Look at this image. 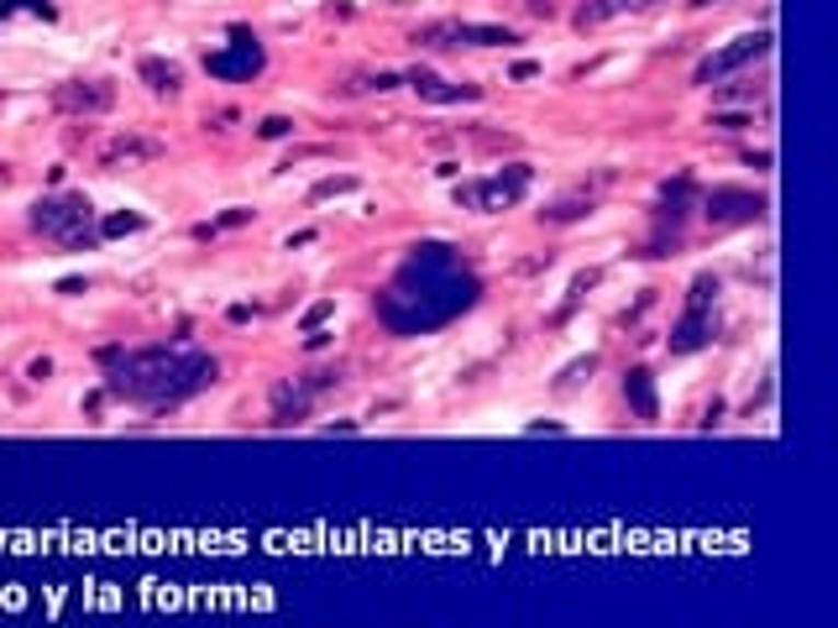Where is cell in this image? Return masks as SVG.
<instances>
[{"mask_svg":"<svg viewBox=\"0 0 838 628\" xmlns=\"http://www.w3.org/2000/svg\"><path fill=\"white\" fill-rule=\"evenodd\" d=\"M267 398H273V425H278V430H288V425H305V419H310V409H314V398H320V393H314L305 377H284V383H273V393H267Z\"/></svg>","mask_w":838,"mask_h":628,"instance_id":"cell-10","label":"cell"},{"mask_svg":"<svg viewBox=\"0 0 838 628\" xmlns=\"http://www.w3.org/2000/svg\"><path fill=\"white\" fill-rule=\"evenodd\" d=\"M587 289H598V272H576V278H572V289H566V304L555 310V319H566V314H572L576 304H582V293H587Z\"/></svg>","mask_w":838,"mask_h":628,"instance_id":"cell-18","label":"cell"},{"mask_svg":"<svg viewBox=\"0 0 838 628\" xmlns=\"http://www.w3.org/2000/svg\"><path fill=\"white\" fill-rule=\"evenodd\" d=\"M246 220H252V210H226V216H220V220H210V225H216V231H220V225H246Z\"/></svg>","mask_w":838,"mask_h":628,"instance_id":"cell-23","label":"cell"},{"mask_svg":"<svg viewBox=\"0 0 838 628\" xmlns=\"http://www.w3.org/2000/svg\"><path fill=\"white\" fill-rule=\"evenodd\" d=\"M84 289H90L84 278H64V283H58V293H84Z\"/></svg>","mask_w":838,"mask_h":628,"instance_id":"cell-26","label":"cell"},{"mask_svg":"<svg viewBox=\"0 0 838 628\" xmlns=\"http://www.w3.org/2000/svg\"><path fill=\"white\" fill-rule=\"evenodd\" d=\"M713 126H719V131H744L749 116H713Z\"/></svg>","mask_w":838,"mask_h":628,"instance_id":"cell-25","label":"cell"},{"mask_svg":"<svg viewBox=\"0 0 838 628\" xmlns=\"http://www.w3.org/2000/svg\"><path fill=\"white\" fill-rule=\"evenodd\" d=\"M205 69L216 73V79H252V73H263V48H257V37L246 26H237L231 32V48L205 53Z\"/></svg>","mask_w":838,"mask_h":628,"instance_id":"cell-9","label":"cell"},{"mask_svg":"<svg viewBox=\"0 0 838 628\" xmlns=\"http://www.w3.org/2000/svg\"><path fill=\"white\" fill-rule=\"evenodd\" d=\"M152 158H163V142L137 137V131H120V137H111V142L100 147V168H120V163H152Z\"/></svg>","mask_w":838,"mask_h":628,"instance_id":"cell-11","label":"cell"},{"mask_svg":"<svg viewBox=\"0 0 838 628\" xmlns=\"http://www.w3.org/2000/svg\"><path fill=\"white\" fill-rule=\"evenodd\" d=\"M409 90H420V100H435V105H456V100H482L478 84H451V79H440L431 69H409L404 73Z\"/></svg>","mask_w":838,"mask_h":628,"instance_id":"cell-12","label":"cell"},{"mask_svg":"<svg viewBox=\"0 0 838 628\" xmlns=\"http://www.w3.org/2000/svg\"><path fill=\"white\" fill-rule=\"evenodd\" d=\"M288 131H294V121H288V116H267V121L257 126V137H263V142H284Z\"/></svg>","mask_w":838,"mask_h":628,"instance_id":"cell-22","label":"cell"},{"mask_svg":"<svg viewBox=\"0 0 838 628\" xmlns=\"http://www.w3.org/2000/svg\"><path fill=\"white\" fill-rule=\"evenodd\" d=\"M692 5H713V0H692Z\"/></svg>","mask_w":838,"mask_h":628,"instance_id":"cell-28","label":"cell"},{"mask_svg":"<svg viewBox=\"0 0 838 628\" xmlns=\"http://www.w3.org/2000/svg\"><path fill=\"white\" fill-rule=\"evenodd\" d=\"M420 48H508L519 43L508 26H478V22H431L414 32Z\"/></svg>","mask_w":838,"mask_h":628,"instance_id":"cell-6","label":"cell"},{"mask_svg":"<svg viewBox=\"0 0 838 628\" xmlns=\"http://www.w3.org/2000/svg\"><path fill=\"white\" fill-rule=\"evenodd\" d=\"M111 372H105V393L111 398H126L137 409L168 414L179 404H190L194 393L216 387L220 362L210 351H199L194 340H168V346H142V351H116L111 357Z\"/></svg>","mask_w":838,"mask_h":628,"instance_id":"cell-2","label":"cell"},{"mask_svg":"<svg viewBox=\"0 0 838 628\" xmlns=\"http://www.w3.org/2000/svg\"><path fill=\"white\" fill-rule=\"evenodd\" d=\"M702 216L713 220V225H755V220H766V199L755 189H713L702 199Z\"/></svg>","mask_w":838,"mask_h":628,"instance_id":"cell-8","label":"cell"},{"mask_svg":"<svg viewBox=\"0 0 838 628\" xmlns=\"http://www.w3.org/2000/svg\"><path fill=\"white\" fill-rule=\"evenodd\" d=\"M142 225H147L142 216H111L100 225V236H126V231H142Z\"/></svg>","mask_w":838,"mask_h":628,"instance_id":"cell-21","label":"cell"},{"mask_svg":"<svg viewBox=\"0 0 838 628\" xmlns=\"http://www.w3.org/2000/svg\"><path fill=\"white\" fill-rule=\"evenodd\" d=\"M593 372H598V357H582V362H572L566 372H561V383H555V387H561V393H572V387H576V383H587Z\"/></svg>","mask_w":838,"mask_h":628,"instance_id":"cell-20","label":"cell"},{"mask_svg":"<svg viewBox=\"0 0 838 628\" xmlns=\"http://www.w3.org/2000/svg\"><path fill=\"white\" fill-rule=\"evenodd\" d=\"M770 43H776V37H770L766 26H760V32H739L734 43H723L719 53H708V58L697 63V69H692V84H708V90H713V84H723L728 73H739V69H749V63H760V58L770 53Z\"/></svg>","mask_w":838,"mask_h":628,"instance_id":"cell-5","label":"cell"},{"mask_svg":"<svg viewBox=\"0 0 838 628\" xmlns=\"http://www.w3.org/2000/svg\"><path fill=\"white\" fill-rule=\"evenodd\" d=\"M32 231L37 236H48V242L69 246V252H90L100 242V220H95V205H90V194H43L37 205H32Z\"/></svg>","mask_w":838,"mask_h":628,"instance_id":"cell-3","label":"cell"},{"mask_svg":"<svg viewBox=\"0 0 838 628\" xmlns=\"http://www.w3.org/2000/svg\"><path fill=\"white\" fill-rule=\"evenodd\" d=\"M708 340H713V310H692V304H687L681 325L670 330V351H681V357H687V351H702Z\"/></svg>","mask_w":838,"mask_h":628,"instance_id":"cell-13","label":"cell"},{"mask_svg":"<svg viewBox=\"0 0 838 628\" xmlns=\"http://www.w3.org/2000/svg\"><path fill=\"white\" fill-rule=\"evenodd\" d=\"M535 73H540V63H529V58L525 63H514V79H535Z\"/></svg>","mask_w":838,"mask_h":628,"instance_id":"cell-27","label":"cell"},{"mask_svg":"<svg viewBox=\"0 0 838 628\" xmlns=\"http://www.w3.org/2000/svg\"><path fill=\"white\" fill-rule=\"evenodd\" d=\"M472 299H478L472 267L461 263L451 246L431 242V246H414V257L393 272V283L378 299V314L399 336H414V330H435V325L456 319Z\"/></svg>","mask_w":838,"mask_h":628,"instance_id":"cell-1","label":"cell"},{"mask_svg":"<svg viewBox=\"0 0 838 628\" xmlns=\"http://www.w3.org/2000/svg\"><path fill=\"white\" fill-rule=\"evenodd\" d=\"M137 79H142L152 95H168V100L184 90V69L168 63V58H142V63H137Z\"/></svg>","mask_w":838,"mask_h":628,"instance_id":"cell-15","label":"cell"},{"mask_svg":"<svg viewBox=\"0 0 838 628\" xmlns=\"http://www.w3.org/2000/svg\"><path fill=\"white\" fill-rule=\"evenodd\" d=\"M26 377H32V383H43V377H53V362H48V357H37V362L26 367Z\"/></svg>","mask_w":838,"mask_h":628,"instance_id":"cell-24","label":"cell"},{"mask_svg":"<svg viewBox=\"0 0 838 628\" xmlns=\"http://www.w3.org/2000/svg\"><path fill=\"white\" fill-rule=\"evenodd\" d=\"M352 189H357V178H352V173H335V178H320V184H314L310 199H335V194H352Z\"/></svg>","mask_w":838,"mask_h":628,"instance_id":"cell-19","label":"cell"},{"mask_svg":"<svg viewBox=\"0 0 838 628\" xmlns=\"http://www.w3.org/2000/svg\"><path fill=\"white\" fill-rule=\"evenodd\" d=\"M593 216V194H566V199H555L551 210H540V220H551V225H566V220H587Z\"/></svg>","mask_w":838,"mask_h":628,"instance_id":"cell-17","label":"cell"},{"mask_svg":"<svg viewBox=\"0 0 838 628\" xmlns=\"http://www.w3.org/2000/svg\"><path fill=\"white\" fill-rule=\"evenodd\" d=\"M645 5H655V0H587V5L576 11V26L593 32V26L613 22V16H623V11H645Z\"/></svg>","mask_w":838,"mask_h":628,"instance_id":"cell-16","label":"cell"},{"mask_svg":"<svg viewBox=\"0 0 838 628\" xmlns=\"http://www.w3.org/2000/svg\"><path fill=\"white\" fill-rule=\"evenodd\" d=\"M623 398H629V409L640 414V419H661V404H655V377H650L645 367H629L623 372Z\"/></svg>","mask_w":838,"mask_h":628,"instance_id":"cell-14","label":"cell"},{"mask_svg":"<svg viewBox=\"0 0 838 628\" xmlns=\"http://www.w3.org/2000/svg\"><path fill=\"white\" fill-rule=\"evenodd\" d=\"M116 105V84L111 79H69V84H58L53 90V111H64V116H84V121H95Z\"/></svg>","mask_w":838,"mask_h":628,"instance_id":"cell-7","label":"cell"},{"mask_svg":"<svg viewBox=\"0 0 838 628\" xmlns=\"http://www.w3.org/2000/svg\"><path fill=\"white\" fill-rule=\"evenodd\" d=\"M525 194H529V168L525 163H508L503 173L461 178V184H456V205H461V210H478V216H498L508 205H519Z\"/></svg>","mask_w":838,"mask_h":628,"instance_id":"cell-4","label":"cell"}]
</instances>
